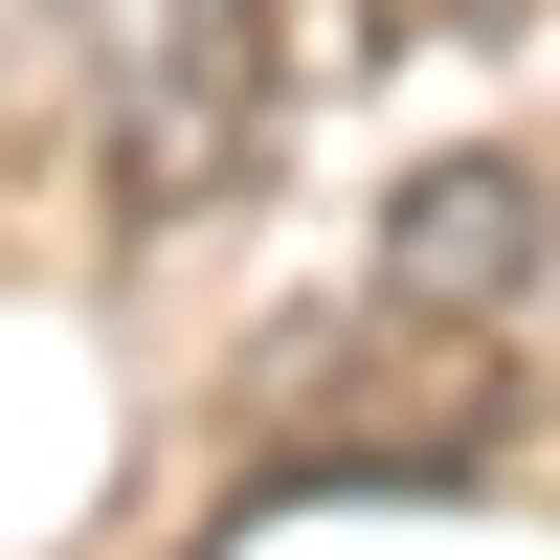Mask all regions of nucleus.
<instances>
[{
  "label": "nucleus",
  "instance_id": "f257e3e1",
  "mask_svg": "<svg viewBox=\"0 0 560 560\" xmlns=\"http://www.w3.org/2000/svg\"><path fill=\"white\" fill-rule=\"evenodd\" d=\"M538 247H560L538 158H427V179L382 202V292H404V314H516Z\"/></svg>",
  "mask_w": 560,
  "mask_h": 560
}]
</instances>
